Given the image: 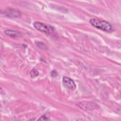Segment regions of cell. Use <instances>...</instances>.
I'll return each mask as SVG.
<instances>
[{"label":"cell","mask_w":121,"mask_h":121,"mask_svg":"<svg viewBox=\"0 0 121 121\" xmlns=\"http://www.w3.org/2000/svg\"><path fill=\"white\" fill-rule=\"evenodd\" d=\"M36 44L37 45V46L40 47L41 49H46V45L45 44H44L43 43H41V42H38V43H36Z\"/></svg>","instance_id":"obj_7"},{"label":"cell","mask_w":121,"mask_h":121,"mask_svg":"<svg viewBox=\"0 0 121 121\" xmlns=\"http://www.w3.org/2000/svg\"><path fill=\"white\" fill-rule=\"evenodd\" d=\"M90 23L94 27L106 32L110 33L113 30L111 24L104 20L94 18L90 19Z\"/></svg>","instance_id":"obj_1"},{"label":"cell","mask_w":121,"mask_h":121,"mask_svg":"<svg viewBox=\"0 0 121 121\" xmlns=\"http://www.w3.org/2000/svg\"><path fill=\"white\" fill-rule=\"evenodd\" d=\"M33 26L38 30L46 34H52L54 31V29L52 26L41 22L35 21L34 22Z\"/></svg>","instance_id":"obj_2"},{"label":"cell","mask_w":121,"mask_h":121,"mask_svg":"<svg viewBox=\"0 0 121 121\" xmlns=\"http://www.w3.org/2000/svg\"><path fill=\"white\" fill-rule=\"evenodd\" d=\"M62 83L64 86L69 90H73L76 88V85L75 84V82L69 78L66 77H63Z\"/></svg>","instance_id":"obj_3"},{"label":"cell","mask_w":121,"mask_h":121,"mask_svg":"<svg viewBox=\"0 0 121 121\" xmlns=\"http://www.w3.org/2000/svg\"><path fill=\"white\" fill-rule=\"evenodd\" d=\"M57 72L55 71V70H53V71H52V73H51V75L53 77H54V76H57Z\"/></svg>","instance_id":"obj_9"},{"label":"cell","mask_w":121,"mask_h":121,"mask_svg":"<svg viewBox=\"0 0 121 121\" xmlns=\"http://www.w3.org/2000/svg\"><path fill=\"white\" fill-rule=\"evenodd\" d=\"M48 120V118L45 115L42 116L39 119H38V121H46V120Z\"/></svg>","instance_id":"obj_8"},{"label":"cell","mask_w":121,"mask_h":121,"mask_svg":"<svg viewBox=\"0 0 121 121\" xmlns=\"http://www.w3.org/2000/svg\"><path fill=\"white\" fill-rule=\"evenodd\" d=\"M4 14L10 17H18L21 16V13L19 10L12 9H7L4 12Z\"/></svg>","instance_id":"obj_4"},{"label":"cell","mask_w":121,"mask_h":121,"mask_svg":"<svg viewBox=\"0 0 121 121\" xmlns=\"http://www.w3.org/2000/svg\"><path fill=\"white\" fill-rule=\"evenodd\" d=\"M38 71L35 69H33L30 71V75L32 78H35L38 75Z\"/></svg>","instance_id":"obj_6"},{"label":"cell","mask_w":121,"mask_h":121,"mask_svg":"<svg viewBox=\"0 0 121 121\" xmlns=\"http://www.w3.org/2000/svg\"><path fill=\"white\" fill-rule=\"evenodd\" d=\"M5 34L10 37H16L18 35H19V33L16 31H14V30H6V31H5L4 32Z\"/></svg>","instance_id":"obj_5"}]
</instances>
